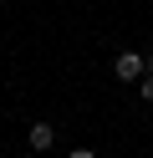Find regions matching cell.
<instances>
[{
	"label": "cell",
	"instance_id": "obj_2",
	"mask_svg": "<svg viewBox=\"0 0 153 158\" xmlns=\"http://www.w3.org/2000/svg\"><path fill=\"white\" fill-rule=\"evenodd\" d=\"M26 143L36 148V153H46V148L56 143V127H51V123H31V133H26Z\"/></svg>",
	"mask_w": 153,
	"mask_h": 158
},
{
	"label": "cell",
	"instance_id": "obj_1",
	"mask_svg": "<svg viewBox=\"0 0 153 158\" xmlns=\"http://www.w3.org/2000/svg\"><path fill=\"white\" fill-rule=\"evenodd\" d=\"M112 72H117V82H138V77H148V56H138V51H122L117 61H112Z\"/></svg>",
	"mask_w": 153,
	"mask_h": 158
},
{
	"label": "cell",
	"instance_id": "obj_4",
	"mask_svg": "<svg viewBox=\"0 0 153 158\" xmlns=\"http://www.w3.org/2000/svg\"><path fill=\"white\" fill-rule=\"evenodd\" d=\"M66 158H92V153H87V148H77V153H66Z\"/></svg>",
	"mask_w": 153,
	"mask_h": 158
},
{
	"label": "cell",
	"instance_id": "obj_3",
	"mask_svg": "<svg viewBox=\"0 0 153 158\" xmlns=\"http://www.w3.org/2000/svg\"><path fill=\"white\" fill-rule=\"evenodd\" d=\"M138 92H143V97H148V102H153V72L143 77V87H138Z\"/></svg>",
	"mask_w": 153,
	"mask_h": 158
},
{
	"label": "cell",
	"instance_id": "obj_5",
	"mask_svg": "<svg viewBox=\"0 0 153 158\" xmlns=\"http://www.w3.org/2000/svg\"><path fill=\"white\" fill-rule=\"evenodd\" d=\"M148 72H153V51H148Z\"/></svg>",
	"mask_w": 153,
	"mask_h": 158
}]
</instances>
